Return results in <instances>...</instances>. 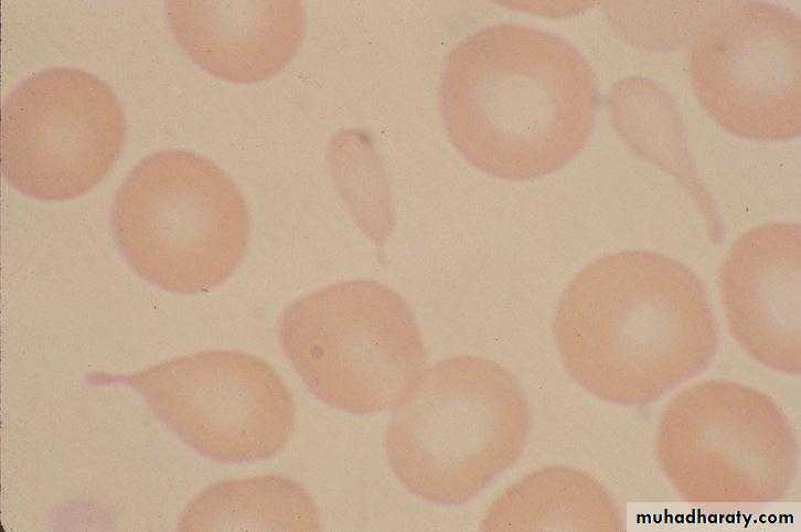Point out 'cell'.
Masks as SVG:
<instances>
[{
  "label": "cell",
  "instance_id": "1",
  "mask_svg": "<svg viewBox=\"0 0 801 532\" xmlns=\"http://www.w3.org/2000/svg\"><path fill=\"white\" fill-rule=\"evenodd\" d=\"M439 109L449 140L472 167L532 180L585 147L596 86L586 60L564 39L525 24H493L448 53Z\"/></svg>",
  "mask_w": 801,
  "mask_h": 532
},
{
  "label": "cell",
  "instance_id": "2",
  "mask_svg": "<svg viewBox=\"0 0 801 532\" xmlns=\"http://www.w3.org/2000/svg\"><path fill=\"white\" fill-rule=\"evenodd\" d=\"M563 365L605 400L653 395L696 374L717 333L697 274L651 251L601 256L567 284L554 316Z\"/></svg>",
  "mask_w": 801,
  "mask_h": 532
},
{
  "label": "cell",
  "instance_id": "3",
  "mask_svg": "<svg viewBox=\"0 0 801 532\" xmlns=\"http://www.w3.org/2000/svg\"><path fill=\"white\" fill-rule=\"evenodd\" d=\"M528 425L525 394L506 368L478 355H457L426 369L394 408L385 454L409 492L457 506L517 460Z\"/></svg>",
  "mask_w": 801,
  "mask_h": 532
},
{
  "label": "cell",
  "instance_id": "4",
  "mask_svg": "<svg viewBox=\"0 0 801 532\" xmlns=\"http://www.w3.org/2000/svg\"><path fill=\"white\" fill-rule=\"evenodd\" d=\"M110 225L137 275L181 295L226 281L249 240L247 204L233 179L182 149L151 153L130 171L114 196Z\"/></svg>",
  "mask_w": 801,
  "mask_h": 532
},
{
  "label": "cell",
  "instance_id": "5",
  "mask_svg": "<svg viewBox=\"0 0 801 532\" xmlns=\"http://www.w3.org/2000/svg\"><path fill=\"white\" fill-rule=\"evenodd\" d=\"M278 338L309 391L352 414L394 409L426 371L409 306L372 279L333 283L293 300L280 315Z\"/></svg>",
  "mask_w": 801,
  "mask_h": 532
},
{
  "label": "cell",
  "instance_id": "6",
  "mask_svg": "<svg viewBox=\"0 0 801 532\" xmlns=\"http://www.w3.org/2000/svg\"><path fill=\"white\" fill-rule=\"evenodd\" d=\"M1 159L7 182L40 201L87 194L109 173L125 141V118L111 87L76 67L24 78L6 97Z\"/></svg>",
  "mask_w": 801,
  "mask_h": 532
},
{
  "label": "cell",
  "instance_id": "7",
  "mask_svg": "<svg viewBox=\"0 0 801 532\" xmlns=\"http://www.w3.org/2000/svg\"><path fill=\"white\" fill-rule=\"evenodd\" d=\"M183 443L222 462L280 453L296 421L292 395L265 360L236 350L182 355L127 377Z\"/></svg>",
  "mask_w": 801,
  "mask_h": 532
},
{
  "label": "cell",
  "instance_id": "8",
  "mask_svg": "<svg viewBox=\"0 0 801 532\" xmlns=\"http://www.w3.org/2000/svg\"><path fill=\"white\" fill-rule=\"evenodd\" d=\"M800 226L756 227L729 248L719 281L736 340L760 362L800 370Z\"/></svg>",
  "mask_w": 801,
  "mask_h": 532
},
{
  "label": "cell",
  "instance_id": "9",
  "mask_svg": "<svg viewBox=\"0 0 801 532\" xmlns=\"http://www.w3.org/2000/svg\"><path fill=\"white\" fill-rule=\"evenodd\" d=\"M749 10V9H748ZM763 18L741 17L725 20L705 35L701 57L725 63L716 78L699 83L701 87L719 79L722 117L727 107L738 109L741 118L738 134L758 138H787L799 134V28L797 20L773 11ZM713 62V61H709ZM718 63V62H716ZM714 75L702 76L701 78Z\"/></svg>",
  "mask_w": 801,
  "mask_h": 532
},
{
  "label": "cell",
  "instance_id": "10",
  "mask_svg": "<svg viewBox=\"0 0 801 532\" xmlns=\"http://www.w3.org/2000/svg\"><path fill=\"white\" fill-rule=\"evenodd\" d=\"M164 9L189 58L235 84L275 76L296 55L305 33L299 1H168Z\"/></svg>",
  "mask_w": 801,
  "mask_h": 532
},
{
  "label": "cell",
  "instance_id": "11",
  "mask_svg": "<svg viewBox=\"0 0 801 532\" xmlns=\"http://www.w3.org/2000/svg\"><path fill=\"white\" fill-rule=\"evenodd\" d=\"M612 510L601 487L569 468L548 467L527 474L488 507L484 531L609 529Z\"/></svg>",
  "mask_w": 801,
  "mask_h": 532
},
{
  "label": "cell",
  "instance_id": "12",
  "mask_svg": "<svg viewBox=\"0 0 801 532\" xmlns=\"http://www.w3.org/2000/svg\"><path fill=\"white\" fill-rule=\"evenodd\" d=\"M320 514L310 493L280 475L216 482L200 492L180 520L184 531H317Z\"/></svg>",
  "mask_w": 801,
  "mask_h": 532
}]
</instances>
